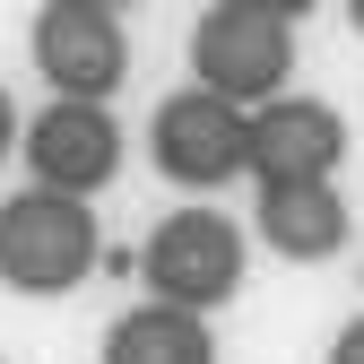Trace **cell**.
<instances>
[{
  "mask_svg": "<svg viewBox=\"0 0 364 364\" xmlns=\"http://www.w3.org/2000/svg\"><path fill=\"white\" fill-rule=\"evenodd\" d=\"M295 78V9L287 0H217L191 26V87L225 96L235 113L278 105Z\"/></svg>",
  "mask_w": 364,
  "mask_h": 364,
  "instance_id": "6da1fadb",
  "label": "cell"
},
{
  "mask_svg": "<svg viewBox=\"0 0 364 364\" xmlns=\"http://www.w3.org/2000/svg\"><path fill=\"white\" fill-rule=\"evenodd\" d=\"M113 252H105V225L87 200L61 191H9L0 200V287L9 295H78Z\"/></svg>",
  "mask_w": 364,
  "mask_h": 364,
  "instance_id": "7a4b0ae2",
  "label": "cell"
},
{
  "mask_svg": "<svg viewBox=\"0 0 364 364\" xmlns=\"http://www.w3.org/2000/svg\"><path fill=\"white\" fill-rule=\"evenodd\" d=\"M139 278H148V304H173V312H200L208 321L243 287V225L225 208H208V200L156 217V235L139 252Z\"/></svg>",
  "mask_w": 364,
  "mask_h": 364,
  "instance_id": "3957f363",
  "label": "cell"
},
{
  "mask_svg": "<svg viewBox=\"0 0 364 364\" xmlns=\"http://www.w3.org/2000/svg\"><path fill=\"white\" fill-rule=\"evenodd\" d=\"M26 53L53 87V105H105L130 78V26L105 0H53V9H35Z\"/></svg>",
  "mask_w": 364,
  "mask_h": 364,
  "instance_id": "277c9868",
  "label": "cell"
},
{
  "mask_svg": "<svg viewBox=\"0 0 364 364\" xmlns=\"http://www.w3.org/2000/svg\"><path fill=\"white\" fill-rule=\"evenodd\" d=\"M243 148H252V113H235L225 96H208V87H173V96L156 105V122H148V156H156L165 182H182V191L235 182Z\"/></svg>",
  "mask_w": 364,
  "mask_h": 364,
  "instance_id": "5b68a950",
  "label": "cell"
},
{
  "mask_svg": "<svg viewBox=\"0 0 364 364\" xmlns=\"http://www.w3.org/2000/svg\"><path fill=\"white\" fill-rule=\"evenodd\" d=\"M35 191H61V200H96L105 182L122 173V122L105 105H43L18 139Z\"/></svg>",
  "mask_w": 364,
  "mask_h": 364,
  "instance_id": "8992f818",
  "label": "cell"
},
{
  "mask_svg": "<svg viewBox=\"0 0 364 364\" xmlns=\"http://www.w3.org/2000/svg\"><path fill=\"white\" fill-rule=\"evenodd\" d=\"M347 156V113L330 96H278L252 113V148H243V173L260 191L278 182H330Z\"/></svg>",
  "mask_w": 364,
  "mask_h": 364,
  "instance_id": "52a82bcc",
  "label": "cell"
},
{
  "mask_svg": "<svg viewBox=\"0 0 364 364\" xmlns=\"http://www.w3.org/2000/svg\"><path fill=\"white\" fill-rule=\"evenodd\" d=\"M252 225H260V243L278 260H295V269L347 252V200H338V182H278V191L252 200Z\"/></svg>",
  "mask_w": 364,
  "mask_h": 364,
  "instance_id": "ba28073f",
  "label": "cell"
},
{
  "mask_svg": "<svg viewBox=\"0 0 364 364\" xmlns=\"http://www.w3.org/2000/svg\"><path fill=\"white\" fill-rule=\"evenodd\" d=\"M105 364H217V330L200 312H173V304H139L105 330Z\"/></svg>",
  "mask_w": 364,
  "mask_h": 364,
  "instance_id": "9c48e42d",
  "label": "cell"
},
{
  "mask_svg": "<svg viewBox=\"0 0 364 364\" xmlns=\"http://www.w3.org/2000/svg\"><path fill=\"white\" fill-rule=\"evenodd\" d=\"M330 364H364V321H347V330H338V347H330Z\"/></svg>",
  "mask_w": 364,
  "mask_h": 364,
  "instance_id": "30bf717a",
  "label": "cell"
},
{
  "mask_svg": "<svg viewBox=\"0 0 364 364\" xmlns=\"http://www.w3.org/2000/svg\"><path fill=\"white\" fill-rule=\"evenodd\" d=\"M18 139H26V130H18V105H9V87H0V156H9Z\"/></svg>",
  "mask_w": 364,
  "mask_h": 364,
  "instance_id": "8fae6325",
  "label": "cell"
},
{
  "mask_svg": "<svg viewBox=\"0 0 364 364\" xmlns=\"http://www.w3.org/2000/svg\"><path fill=\"white\" fill-rule=\"evenodd\" d=\"M347 18H355V35H364V0H355V9H347Z\"/></svg>",
  "mask_w": 364,
  "mask_h": 364,
  "instance_id": "7c38bea8",
  "label": "cell"
}]
</instances>
